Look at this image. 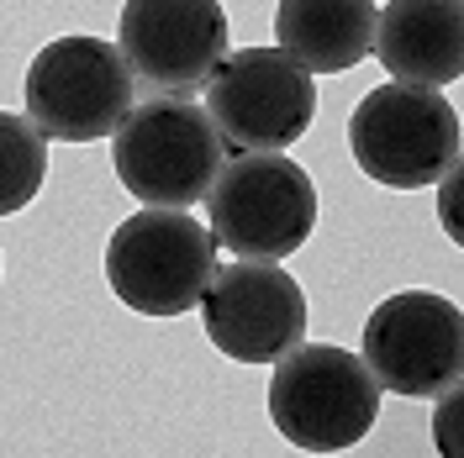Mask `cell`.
<instances>
[{
  "label": "cell",
  "mask_w": 464,
  "mask_h": 458,
  "mask_svg": "<svg viewBox=\"0 0 464 458\" xmlns=\"http://www.w3.org/2000/svg\"><path fill=\"white\" fill-rule=\"evenodd\" d=\"M227 164V143L206 106L185 95L138 100L111 138V169L132 201L153 211H190L211 196Z\"/></svg>",
  "instance_id": "1"
},
{
  "label": "cell",
  "mask_w": 464,
  "mask_h": 458,
  "mask_svg": "<svg viewBox=\"0 0 464 458\" xmlns=\"http://www.w3.org/2000/svg\"><path fill=\"white\" fill-rule=\"evenodd\" d=\"M380 385L364 353L301 343L269 374V422L301 453H343L364 443L380 416Z\"/></svg>",
  "instance_id": "2"
},
{
  "label": "cell",
  "mask_w": 464,
  "mask_h": 458,
  "mask_svg": "<svg viewBox=\"0 0 464 458\" xmlns=\"http://www.w3.org/2000/svg\"><path fill=\"white\" fill-rule=\"evenodd\" d=\"M222 243L190 211H153L127 216L106 243V285L138 316H185L211 290Z\"/></svg>",
  "instance_id": "3"
},
{
  "label": "cell",
  "mask_w": 464,
  "mask_h": 458,
  "mask_svg": "<svg viewBox=\"0 0 464 458\" xmlns=\"http://www.w3.org/2000/svg\"><path fill=\"white\" fill-rule=\"evenodd\" d=\"M348 148L380 190H433L459 164V111L422 85H375L348 116Z\"/></svg>",
  "instance_id": "4"
},
{
  "label": "cell",
  "mask_w": 464,
  "mask_h": 458,
  "mask_svg": "<svg viewBox=\"0 0 464 458\" xmlns=\"http://www.w3.org/2000/svg\"><path fill=\"white\" fill-rule=\"evenodd\" d=\"M206 227L232 258L280 263L317 227V185L290 153H237L206 196Z\"/></svg>",
  "instance_id": "5"
},
{
  "label": "cell",
  "mask_w": 464,
  "mask_h": 458,
  "mask_svg": "<svg viewBox=\"0 0 464 458\" xmlns=\"http://www.w3.org/2000/svg\"><path fill=\"white\" fill-rule=\"evenodd\" d=\"M132 69L106 37H53L27 63L22 106L53 143H101L132 116Z\"/></svg>",
  "instance_id": "6"
},
{
  "label": "cell",
  "mask_w": 464,
  "mask_h": 458,
  "mask_svg": "<svg viewBox=\"0 0 464 458\" xmlns=\"http://www.w3.org/2000/svg\"><path fill=\"white\" fill-rule=\"evenodd\" d=\"M206 111L237 153H285L312 132L317 80L285 48H232L206 85Z\"/></svg>",
  "instance_id": "7"
},
{
  "label": "cell",
  "mask_w": 464,
  "mask_h": 458,
  "mask_svg": "<svg viewBox=\"0 0 464 458\" xmlns=\"http://www.w3.org/2000/svg\"><path fill=\"white\" fill-rule=\"evenodd\" d=\"M359 353L391 396L438 401L464 379V311L438 290H396L370 311Z\"/></svg>",
  "instance_id": "8"
},
{
  "label": "cell",
  "mask_w": 464,
  "mask_h": 458,
  "mask_svg": "<svg viewBox=\"0 0 464 458\" xmlns=\"http://www.w3.org/2000/svg\"><path fill=\"white\" fill-rule=\"evenodd\" d=\"M306 290L280 263L232 258L211 274L201 327L211 348L232 364H280L306 343Z\"/></svg>",
  "instance_id": "9"
},
{
  "label": "cell",
  "mask_w": 464,
  "mask_h": 458,
  "mask_svg": "<svg viewBox=\"0 0 464 458\" xmlns=\"http://www.w3.org/2000/svg\"><path fill=\"white\" fill-rule=\"evenodd\" d=\"M116 48L132 80L159 95L206 90L222 69L227 48V11L222 0H121Z\"/></svg>",
  "instance_id": "10"
},
{
  "label": "cell",
  "mask_w": 464,
  "mask_h": 458,
  "mask_svg": "<svg viewBox=\"0 0 464 458\" xmlns=\"http://www.w3.org/2000/svg\"><path fill=\"white\" fill-rule=\"evenodd\" d=\"M375 53L396 85L443 90L464 80V0H391Z\"/></svg>",
  "instance_id": "11"
},
{
  "label": "cell",
  "mask_w": 464,
  "mask_h": 458,
  "mask_svg": "<svg viewBox=\"0 0 464 458\" xmlns=\"http://www.w3.org/2000/svg\"><path fill=\"white\" fill-rule=\"evenodd\" d=\"M375 0H280L275 48H285L306 74H343L375 53Z\"/></svg>",
  "instance_id": "12"
},
{
  "label": "cell",
  "mask_w": 464,
  "mask_h": 458,
  "mask_svg": "<svg viewBox=\"0 0 464 458\" xmlns=\"http://www.w3.org/2000/svg\"><path fill=\"white\" fill-rule=\"evenodd\" d=\"M43 179H48V138L32 127V116L0 111V216L27 211Z\"/></svg>",
  "instance_id": "13"
},
{
  "label": "cell",
  "mask_w": 464,
  "mask_h": 458,
  "mask_svg": "<svg viewBox=\"0 0 464 458\" xmlns=\"http://www.w3.org/2000/svg\"><path fill=\"white\" fill-rule=\"evenodd\" d=\"M433 448L438 458H464V379L449 385L433 406Z\"/></svg>",
  "instance_id": "14"
},
{
  "label": "cell",
  "mask_w": 464,
  "mask_h": 458,
  "mask_svg": "<svg viewBox=\"0 0 464 458\" xmlns=\"http://www.w3.org/2000/svg\"><path fill=\"white\" fill-rule=\"evenodd\" d=\"M438 227L449 232V243L464 248V153L459 164L438 179Z\"/></svg>",
  "instance_id": "15"
}]
</instances>
